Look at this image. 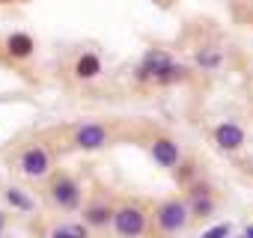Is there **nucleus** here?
Segmentation results:
<instances>
[{"mask_svg": "<svg viewBox=\"0 0 253 238\" xmlns=\"http://www.w3.org/2000/svg\"><path fill=\"white\" fill-rule=\"evenodd\" d=\"M137 80H155V83H176L188 78V69L182 63H176L167 51H146L143 60L134 69Z\"/></svg>", "mask_w": 253, "mask_h": 238, "instance_id": "1", "label": "nucleus"}, {"mask_svg": "<svg viewBox=\"0 0 253 238\" xmlns=\"http://www.w3.org/2000/svg\"><path fill=\"white\" fill-rule=\"evenodd\" d=\"M110 223L116 226L119 235L137 238V235H143V229H146V214H143V208H137V205H122V208L113 211Z\"/></svg>", "mask_w": 253, "mask_h": 238, "instance_id": "2", "label": "nucleus"}, {"mask_svg": "<svg viewBox=\"0 0 253 238\" xmlns=\"http://www.w3.org/2000/svg\"><path fill=\"white\" fill-rule=\"evenodd\" d=\"M188 205L182 202V199H167V202H161L158 205V214H155V223H158V229H164V232H179L185 223H188Z\"/></svg>", "mask_w": 253, "mask_h": 238, "instance_id": "3", "label": "nucleus"}, {"mask_svg": "<svg viewBox=\"0 0 253 238\" xmlns=\"http://www.w3.org/2000/svg\"><path fill=\"white\" fill-rule=\"evenodd\" d=\"M21 173L24 176H30V179H45L48 176V170H51V155H48V149L45 146H27L24 152H21Z\"/></svg>", "mask_w": 253, "mask_h": 238, "instance_id": "4", "label": "nucleus"}, {"mask_svg": "<svg viewBox=\"0 0 253 238\" xmlns=\"http://www.w3.org/2000/svg\"><path fill=\"white\" fill-rule=\"evenodd\" d=\"M51 199H54L60 208L72 211V208L81 205V185H78L75 179H69V176H57V179L51 182Z\"/></svg>", "mask_w": 253, "mask_h": 238, "instance_id": "5", "label": "nucleus"}, {"mask_svg": "<svg viewBox=\"0 0 253 238\" xmlns=\"http://www.w3.org/2000/svg\"><path fill=\"white\" fill-rule=\"evenodd\" d=\"M211 140L220 152H238L244 146V128L235 122H220L211 128Z\"/></svg>", "mask_w": 253, "mask_h": 238, "instance_id": "6", "label": "nucleus"}, {"mask_svg": "<svg viewBox=\"0 0 253 238\" xmlns=\"http://www.w3.org/2000/svg\"><path fill=\"white\" fill-rule=\"evenodd\" d=\"M72 143L78 149H84V152H95V149L107 146V128L98 125V122H86V125H81L75 131V140Z\"/></svg>", "mask_w": 253, "mask_h": 238, "instance_id": "7", "label": "nucleus"}, {"mask_svg": "<svg viewBox=\"0 0 253 238\" xmlns=\"http://www.w3.org/2000/svg\"><path fill=\"white\" fill-rule=\"evenodd\" d=\"M152 158H155V164H158V167L176 170V164H179V158H182L179 143H176V140H170V137H158V140L152 143Z\"/></svg>", "mask_w": 253, "mask_h": 238, "instance_id": "8", "label": "nucleus"}, {"mask_svg": "<svg viewBox=\"0 0 253 238\" xmlns=\"http://www.w3.org/2000/svg\"><path fill=\"white\" fill-rule=\"evenodd\" d=\"M3 48H6V54H9L12 60H30L33 51H36V42H33L30 33H9Z\"/></svg>", "mask_w": 253, "mask_h": 238, "instance_id": "9", "label": "nucleus"}, {"mask_svg": "<svg viewBox=\"0 0 253 238\" xmlns=\"http://www.w3.org/2000/svg\"><path fill=\"white\" fill-rule=\"evenodd\" d=\"M72 72H75L78 80H92V78H98V75H101V57L92 54V51H84V54L75 60Z\"/></svg>", "mask_w": 253, "mask_h": 238, "instance_id": "10", "label": "nucleus"}, {"mask_svg": "<svg viewBox=\"0 0 253 238\" xmlns=\"http://www.w3.org/2000/svg\"><path fill=\"white\" fill-rule=\"evenodd\" d=\"M110 217H113V208H107L104 202H92V205L84 211V220H86L89 226H107Z\"/></svg>", "mask_w": 253, "mask_h": 238, "instance_id": "11", "label": "nucleus"}, {"mask_svg": "<svg viewBox=\"0 0 253 238\" xmlns=\"http://www.w3.org/2000/svg\"><path fill=\"white\" fill-rule=\"evenodd\" d=\"M3 197H6L9 205H15V208H21V211H33V208H36V202H33L24 191H18V188H6Z\"/></svg>", "mask_w": 253, "mask_h": 238, "instance_id": "12", "label": "nucleus"}, {"mask_svg": "<svg viewBox=\"0 0 253 238\" xmlns=\"http://www.w3.org/2000/svg\"><path fill=\"white\" fill-rule=\"evenodd\" d=\"M220 63H223L220 51H209V48H206V51H200V54H197V66H200L203 72H211V69H217Z\"/></svg>", "mask_w": 253, "mask_h": 238, "instance_id": "13", "label": "nucleus"}, {"mask_svg": "<svg viewBox=\"0 0 253 238\" xmlns=\"http://www.w3.org/2000/svg\"><path fill=\"white\" fill-rule=\"evenodd\" d=\"M229 232H232V226H229V223H217V226H211V229H206V232H203L200 238H226Z\"/></svg>", "mask_w": 253, "mask_h": 238, "instance_id": "14", "label": "nucleus"}, {"mask_svg": "<svg viewBox=\"0 0 253 238\" xmlns=\"http://www.w3.org/2000/svg\"><path fill=\"white\" fill-rule=\"evenodd\" d=\"M51 238H75V232H72L69 226H60V229H54V232H51Z\"/></svg>", "mask_w": 253, "mask_h": 238, "instance_id": "15", "label": "nucleus"}, {"mask_svg": "<svg viewBox=\"0 0 253 238\" xmlns=\"http://www.w3.org/2000/svg\"><path fill=\"white\" fill-rule=\"evenodd\" d=\"M244 238H253V223H250V226L244 229Z\"/></svg>", "mask_w": 253, "mask_h": 238, "instance_id": "16", "label": "nucleus"}, {"mask_svg": "<svg viewBox=\"0 0 253 238\" xmlns=\"http://www.w3.org/2000/svg\"><path fill=\"white\" fill-rule=\"evenodd\" d=\"M0 229H3V214H0Z\"/></svg>", "mask_w": 253, "mask_h": 238, "instance_id": "17", "label": "nucleus"}, {"mask_svg": "<svg viewBox=\"0 0 253 238\" xmlns=\"http://www.w3.org/2000/svg\"><path fill=\"white\" fill-rule=\"evenodd\" d=\"M0 3H9V0H0Z\"/></svg>", "mask_w": 253, "mask_h": 238, "instance_id": "18", "label": "nucleus"}, {"mask_svg": "<svg viewBox=\"0 0 253 238\" xmlns=\"http://www.w3.org/2000/svg\"><path fill=\"white\" fill-rule=\"evenodd\" d=\"M241 238H244V235H241Z\"/></svg>", "mask_w": 253, "mask_h": 238, "instance_id": "19", "label": "nucleus"}]
</instances>
